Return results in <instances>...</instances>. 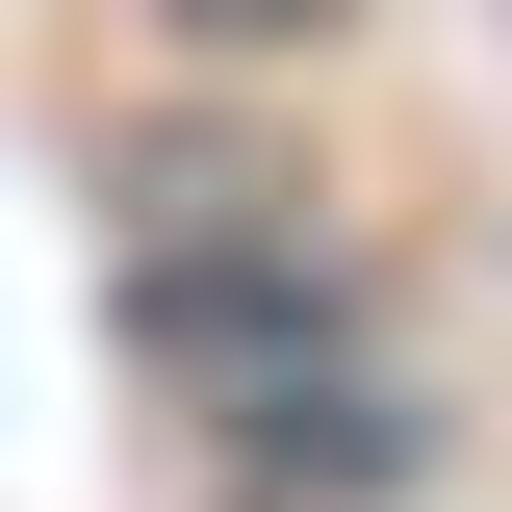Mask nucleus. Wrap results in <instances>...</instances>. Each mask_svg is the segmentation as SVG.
<instances>
[{
    "mask_svg": "<svg viewBox=\"0 0 512 512\" xmlns=\"http://www.w3.org/2000/svg\"><path fill=\"white\" fill-rule=\"evenodd\" d=\"M154 26H205V52H282V26H333V0H154Z\"/></svg>",
    "mask_w": 512,
    "mask_h": 512,
    "instance_id": "1",
    "label": "nucleus"
}]
</instances>
